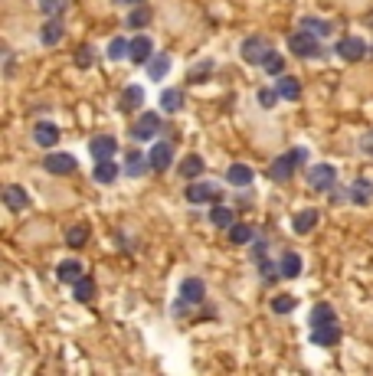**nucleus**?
<instances>
[{
	"label": "nucleus",
	"mask_w": 373,
	"mask_h": 376,
	"mask_svg": "<svg viewBox=\"0 0 373 376\" xmlns=\"http://www.w3.org/2000/svg\"><path fill=\"white\" fill-rule=\"evenodd\" d=\"M308 154L305 148H295V150H288V154H282V157L272 160V167H268V177L278 180V183H285V180H292V174H295L298 164H305Z\"/></svg>",
	"instance_id": "1"
},
{
	"label": "nucleus",
	"mask_w": 373,
	"mask_h": 376,
	"mask_svg": "<svg viewBox=\"0 0 373 376\" xmlns=\"http://www.w3.org/2000/svg\"><path fill=\"white\" fill-rule=\"evenodd\" d=\"M334 53L344 63H360V59L367 56V43L360 37H341L337 39V46H334Z\"/></svg>",
	"instance_id": "2"
},
{
	"label": "nucleus",
	"mask_w": 373,
	"mask_h": 376,
	"mask_svg": "<svg viewBox=\"0 0 373 376\" xmlns=\"http://www.w3.org/2000/svg\"><path fill=\"white\" fill-rule=\"evenodd\" d=\"M288 49H292V53H295V56H318V37L315 33H308V30H298V33H292V37H288Z\"/></svg>",
	"instance_id": "3"
},
{
	"label": "nucleus",
	"mask_w": 373,
	"mask_h": 376,
	"mask_svg": "<svg viewBox=\"0 0 373 376\" xmlns=\"http://www.w3.org/2000/svg\"><path fill=\"white\" fill-rule=\"evenodd\" d=\"M157 128H161V115L157 112L141 115V118L131 124V138L134 141H151L154 134H157Z\"/></svg>",
	"instance_id": "4"
},
{
	"label": "nucleus",
	"mask_w": 373,
	"mask_h": 376,
	"mask_svg": "<svg viewBox=\"0 0 373 376\" xmlns=\"http://www.w3.org/2000/svg\"><path fill=\"white\" fill-rule=\"evenodd\" d=\"M311 344H318V347H334V344H341V324H318V328H311Z\"/></svg>",
	"instance_id": "5"
},
{
	"label": "nucleus",
	"mask_w": 373,
	"mask_h": 376,
	"mask_svg": "<svg viewBox=\"0 0 373 376\" xmlns=\"http://www.w3.org/2000/svg\"><path fill=\"white\" fill-rule=\"evenodd\" d=\"M151 56H154L151 37H131V46H128V59H131V66H144V63H151Z\"/></svg>",
	"instance_id": "6"
},
{
	"label": "nucleus",
	"mask_w": 373,
	"mask_h": 376,
	"mask_svg": "<svg viewBox=\"0 0 373 376\" xmlns=\"http://www.w3.org/2000/svg\"><path fill=\"white\" fill-rule=\"evenodd\" d=\"M183 197L187 203H213V200H220V187L216 183H190V187L183 190Z\"/></svg>",
	"instance_id": "7"
},
{
	"label": "nucleus",
	"mask_w": 373,
	"mask_h": 376,
	"mask_svg": "<svg viewBox=\"0 0 373 376\" xmlns=\"http://www.w3.org/2000/svg\"><path fill=\"white\" fill-rule=\"evenodd\" d=\"M337 180V170L331 164H315V167L308 170V183L315 190H331Z\"/></svg>",
	"instance_id": "8"
},
{
	"label": "nucleus",
	"mask_w": 373,
	"mask_h": 376,
	"mask_svg": "<svg viewBox=\"0 0 373 376\" xmlns=\"http://www.w3.org/2000/svg\"><path fill=\"white\" fill-rule=\"evenodd\" d=\"M268 53H272V49H268V43L262 37H249L246 43H242V59L252 63V66H262V59H266Z\"/></svg>",
	"instance_id": "9"
},
{
	"label": "nucleus",
	"mask_w": 373,
	"mask_h": 376,
	"mask_svg": "<svg viewBox=\"0 0 373 376\" xmlns=\"http://www.w3.org/2000/svg\"><path fill=\"white\" fill-rule=\"evenodd\" d=\"M148 160H151V170L161 174V170H167L174 164V148L167 141H157L151 150H148Z\"/></svg>",
	"instance_id": "10"
},
{
	"label": "nucleus",
	"mask_w": 373,
	"mask_h": 376,
	"mask_svg": "<svg viewBox=\"0 0 373 376\" xmlns=\"http://www.w3.org/2000/svg\"><path fill=\"white\" fill-rule=\"evenodd\" d=\"M43 167H46L49 174H56V177H66V174H72V170H76V157L59 150V154H49V157L43 160Z\"/></svg>",
	"instance_id": "11"
},
{
	"label": "nucleus",
	"mask_w": 373,
	"mask_h": 376,
	"mask_svg": "<svg viewBox=\"0 0 373 376\" xmlns=\"http://www.w3.org/2000/svg\"><path fill=\"white\" fill-rule=\"evenodd\" d=\"M89 150H92V157H96V160H108V157H115L118 141L112 138V134H98V138H92V141H89Z\"/></svg>",
	"instance_id": "12"
},
{
	"label": "nucleus",
	"mask_w": 373,
	"mask_h": 376,
	"mask_svg": "<svg viewBox=\"0 0 373 376\" xmlns=\"http://www.w3.org/2000/svg\"><path fill=\"white\" fill-rule=\"evenodd\" d=\"M207 298V285L200 278H183L181 282V301L183 304H200Z\"/></svg>",
	"instance_id": "13"
},
{
	"label": "nucleus",
	"mask_w": 373,
	"mask_h": 376,
	"mask_svg": "<svg viewBox=\"0 0 373 376\" xmlns=\"http://www.w3.org/2000/svg\"><path fill=\"white\" fill-rule=\"evenodd\" d=\"M82 275H86V268H82V262H79V259H63V262L56 265V278H59V282L76 285Z\"/></svg>",
	"instance_id": "14"
},
{
	"label": "nucleus",
	"mask_w": 373,
	"mask_h": 376,
	"mask_svg": "<svg viewBox=\"0 0 373 376\" xmlns=\"http://www.w3.org/2000/svg\"><path fill=\"white\" fill-rule=\"evenodd\" d=\"M318 219H321V213L308 207V209H301V213H295V219H292V229H295L298 235H308V233H315Z\"/></svg>",
	"instance_id": "15"
},
{
	"label": "nucleus",
	"mask_w": 373,
	"mask_h": 376,
	"mask_svg": "<svg viewBox=\"0 0 373 376\" xmlns=\"http://www.w3.org/2000/svg\"><path fill=\"white\" fill-rule=\"evenodd\" d=\"M347 190H351V203H357V207H367L373 200V180H367V177H357Z\"/></svg>",
	"instance_id": "16"
},
{
	"label": "nucleus",
	"mask_w": 373,
	"mask_h": 376,
	"mask_svg": "<svg viewBox=\"0 0 373 376\" xmlns=\"http://www.w3.org/2000/svg\"><path fill=\"white\" fill-rule=\"evenodd\" d=\"M33 141L39 144V148H56L59 141V128L53 122H39L37 128H33Z\"/></svg>",
	"instance_id": "17"
},
{
	"label": "nucleus",
	"mask_w": 373,
	"mask_h": 376,
	"mask_svg": "<svg viewBox=\"0 0 373 376\" xmlns=\"http://www.w3.org/2000/svg\"><path fill=\"white\" fill-rule=\"evenodd\" d=\"M278 95L285 98V102H298L301 98V82H298L295 75H278Z\"/></svg>",
	"instance_id": "18"
},
{
	"label": "nucleus",
	"mask_w": 373,
	"mask_h": 376,
	"mask_svg": "<svg viewBox=\"0 0 373 376\" xmlns=\"http://www.w3.org/2000/svg\"><path fill=\"white\" fill-rule=\"evenodd\" d=\"M252 167L249 164H233L230 170H226V183H233V187H249L252 183Z\"/></svg>",
	"instance_id": "19"
},
{
	"label": "nucleus",
	"mask_w": 373,
	"mask_h": 376,
	"mask_svg": "<svg viewBox=\"0 0 373 376\" xmlns=\"http://www.w3.org/2000/svg\"><path fill=\"white\" fill-rule=\"evenodd\" d=\"M203 167H207V164H203L200 154H187V157L181 160V167H177V170H181L183 180H197L203 174Z\"/></svg>",
	"instance_id": "20"
},
{
	"label": "nucleus",
	"mask_w": 373,
	"mask_h": 376,
	"mask_svg": "<svg viewBox=\"0 0 373 376\" xmlns=\"http://www.w3.org/2000/svg\"><path fill=\"white\" fill-rule=\"evenodd\" d=\"M141 102H144V89L141 85H128L122 92V98H118V108H122V112H131V108H141Z\"/></svg>",
	"instance_id": "21"
},
{
	"label": "nucleus",
	"mask_w": 373,
	"mask_h": 376,
	"mask_svg": "<svg viewBox=\"0 0 373 376\" xmlns=\"http://www.w3.org/2000/svg\"><path fill=\"white\" fill-rule=\"evenodd\" d=\"M4 203H7V209H13V213H20V209L30 207V197L23 187H7L4 190Z\"/></svg>",
	"instance_id": "22"
},
{
	"label": "nucleus",
	"mask_w": 373,
	"mask_h": 376,
	"mask_svg": "<svg viewBox=\"0 0 373 376\" xmlns=\"http://www.w3.org/2000/svg\"><path fill=\"white\" fill-rule=\"evenodd\" d=\"M115 177H118L115 160H112V157H108V160H96V170H92V180H96V183H112Z\"/></svg>",
	"instance_id": "23"
},
{
	"label": "nucleus",
	"mask_w": 373,
	"mask_h": 376,
	"mask_svg": "<svg viewBox=\"0 0 373 376\" xmlns=\"http://www.w3.org/2000/svg\"><path fill=\"white\" fill-rule=\"evenodd\" d=\"M148 164H151V160L144 157V154L128 150V157H124V174H128V177H141L144 170H148Z\"/></svg>",
	"instance_id": "24"
},
{
	"label": "nucleus",
	"mask_w": 373,
	"mask_h": 376,
	"mask_svg": "<svg viewBox=\"0 0 373 376\" xmlns=\"http://www.w3.org/2000/svg\"><path fill=\"white\" fill-rule=\"evenodd\" d=\"M161 108L167 115L181 112V108H183V89H164V92H161Z\"/></svg>",
	"instance_id": "25"
},
{
	"label": "nucleus",
	"mask_w": 373,
	"mask_h": 376,
	"mask_svg": "<svg viewBox=\"0 0 373 376\" xmlns=\"http://www.w3.org/2000/svg\"><path fill=\"white\" fill-rule=\"evenodd\" d=\"M89 235H92V229H89V223L69 226V229H66V245H72V249H82V245L89 242Z\"/></svg>",
	"instance_id": "26"
},
{
	"label": "nucleus",
	"mask_w": 373,
	"mask_h": 376,
	"mask_svg": "<svg viewBox=\"0 0 373 376\" xmlns=\"http://www.w3.org/2000/svg\"><path fill=\"white\" fill-rule=\"evenodd\" d=\"M63 33H66L63 23H59V20H49L46 27L39 30V43H43V46H56L59 39H63Z\"/></svg>",
	"instance_id": "27"
},
{
	"label": "nucleus",
	"mask_w": 373,
	"mask_h": 376,
	"mask_svg": "<svg viewBox=\"0 0 373 376\" xmlns=\"http://www.w3.org/2000/svg\"><path fill=\"white\" fill-rule=\"evenodd\" d=\"M278 268H282V278H298V275H301V255L285 252L282 262H278Z\"/></svg>",
	"instance_id": "28"
},
{
	"label": "nucleus",
	"mask_w": 373,
	"mask_h": 376,
	"mask_svg": "<svg viewBox=\"0 0 373 376\" xmlns=\"http://www.w3.org/2000/svg\"><path fill=\"white\" fill-rule=\"evenodd\" d=\"M167 72H171V56H167V53H161V56H151V63H148V75H151L154 82H157V79H164Z\"/></svg>",
	"instance_id": "29"
},
{
	"label": "nucleus",
	"mask_w": 373,
	"mask_h": 376,
	"mask_svg": "<svg viewBox=\"0 0 373 376\" xmlns=\"http://www.w3.org/2000/svg\"><path fill=\"white\" fill-rule=\"evenodd\" d=\"M252 239H256L252 226H246V223H233V226H230V242H233V245H249Z\"/></svg>",
	"instance_id": "30"
},
{
	"label": "nucleus",
	"mask_w": 373,
	"mask_h": 376,
	"mask_svg": "<svg viewBox=\"0 0 373 376\" xmlns=\"http://www.w3.org/2000/svg\"><path fill=\"white\" fill-rule=\"evenodd\" d=\"M233 219H236V213H233L230 207H213L210 209V223L216 226V229H230Z\"/></svg>",
	"instance_id": "31"
},
{
	"label": "nucleus",
	"mask_w": 373,
	"mask_h": 376,
	"mask_svg": "<svg viewBox=\"0 0 373 376\" xmlns=\"http://www.w3.org/2000/svg\"><path fill=\"white\" fill-rule=\"evenodd\" d=\"M301 30H308V33H315V37L321 39V37H331V30H334V27H331V23H327V20H318V17H305V20H301Z\"/></svg>",
	"instance_id": "32"
},
{
	"label": "nucleus",
	"mask_w": 373,
	"mask_h": 376,
	"mask_svg": "<svg viewBox=\"0 0 373 376\" xmlns=\"http://www.w3.org/2000/svg\"><path fill=\"white\" fill-rule=\"evenodd\" d=\"M72 294H76V301H92L96 298V282H92L89 275H82V278L72 285Z\"/></svg>",
	"instance_id": "33"
},
{
	"label": "nucleus",
	"mask_w": 373,
	"mask_h": 376,
	"mask_svg": "<svg viewBox=\"0 0 373 376\" xmlns=\"http://www.w3.org/2000/svg\"><path fill=\"white\" fill-rule=\"evenodd\" d=\"M151 20H154L151 7H141V4H138V10H131V13H128V27H131V30H141V27H148Z\"/></svg>",
	"instance_id": "34"
},
{
	"label": "nucleus",
	"mask_w": 373,
	"mask_h": 376,
	"mask_svg": "<svg viewBox=\"0 0 373 376\" xmlns=\"http://www.w3.org/2000/svg\"><path fill=\"white\" fill-rule=\"evenodd\" d=\"M334 308L331 304H315V311H311V328H318V324H334Z\"/></svg>",
	"instance_id": "35"
},
{
	"label": "nucleus",
	"mask_w": 373,
	"mask_h": 376,
	"mask_svg": "<svg viewBox=\"0 0 373 376\" xmlns=\"http://www.w3.org/2000/svg\"><path fill=\"white\" fill-rule=\"evenodd\" d=\"M295 308H298L295 294H275V298H272V311H275V314H292Z\"/></svg>",
	"instance_id": "36"
},
{
	"label": "nucleus",
	"mask_w": 373,
	"mask_h": 376,
	"mask_svg": "<svg viewBox=\"0 0 373 376\" xmlns=\"http://www.w3.org/2000/svg\"><path fill=\"white\" fill-rule=\"evenodd\" d=\"M262 69H266L268 75H285V59H282V53H268V56L262 59Z\"/></svg>",
	"instance_id": "37"
},
{
	"label": "nucleus",
	"mask_w": 373,
	"mask_h": 376,
	"mask_svg": "<svg viewBox=\"0 0 373 376\" xmlns=\"http://www.w3.org/2000/svg\"><path fill=\"white\" fill-rule=\"evenodd\" d=\"M128 46H131V39H112V46H108V59H124L128 56Z\"/></svg>",
	"instance_id": "38"
},
{
	"label": "nucleus",
	"mask_w": 373,
	"mask_h": 376,
	"mask_svg": "<svg viewBox=\"0 0 373 376\" xmlns=\"http://www.w3.org/2000/svg\"><path fill=\"white\" fill-rule=\"evenodd\" d=\"M259 275H262V282H275V278H282V268L262 259V262H259Z\"/></svg>",
	"instance_id": "39"
},
{
	"label": "nucleus",
	"mask_w": 373,
	"mask_h": 376,
	"mask_svg": "<svg viewBox=\"0 0 373 376\" xmlns=\"http://www.w3.org/2000/svg\"><path fill=\"white\" fill-rule=\"evenodd\" d=\"M92 63H96V49H92V46L76 49V66H79V69H89Z\"/></svg>",
	"instance_id": "40"
},
{
	"label": "nucleus",
	"mask_w": 373,
	"mask_h": 376,
	"mask_svg": "<svg viewBox=\"0 0 373 376\" xmlns=\"http://www.w3.org/2000/svg\"><path fill=\"white\" fill-rule=\"evenodd\" d=\"M210 72H213V59H200V66L190 69V82H200V79H207Z\"/></svg>",
	"instance_id": "41"
},
{
	"label": "nucleus",
	"mask_w": 373,
	"mask_h": 376,
	"mask_svg": "<svg viewBox=\"0 0 373 376\" xmlns=\"http://www.w3.org/2000/svg\"><path fill=\"white\" fill-rule=\"evenodd\" d=\"M39 10H43V13H49V17H56V13H63V10H66V0H39Z\"/></svg>",
	"instance_id": "42"
},
{
	"label": "nucleus",
	"mask_w": 373,
	"mask_h": 376,
	"mask_svg": "<svg viewBox=\"0 0 373 376\" xmlns=\"http://www.w3.org/2000/svg\"><path fill=\"white\" fill-rule=\"evenodd\" d=\"M256 98H259V105H262V108H272V105H275L282 95H278V89H262Z\"/></svg>",
	"instance_id": "43"
},
{
	"label": "nucleus",
	"mask_w": 373,
	"mask_h": 376,
	"mask_svg": "<svg viewBox=\"0 0 373 376\" xmlns=\"http://www.w3.org/2000/svg\"><path fill=\"white\" fill-rule=\"evenodd\" d=\"M266 249H268L266 242H252V259H256V262H262V259H266Z\"/></svg>",
	"instance_id": "44"
},
{
	"label": "nucleus",
	"mask_w": 373,
	"mask_h": 376,
	"mask_svg": "<svg viewBox=\"0 0 373 376\" xmlns=\"http://www.w3.org/2000/svg\"><path fill=\"white\" fill-rule=\"evenodd\" d=\"M360 148H364V154H373V134H367L364 141H360Z\"/></svg>",
	"instance_id": "45"
},
{
	"label": "nucleus",
	"mask_w": 373,
	"mask_h": 376,
	"mask_svg": "<svg viewBox=\"0 0 373 376\" xmlns=\"http://www.w3.org/2000/svg\"><path fill=\"white\" fill-rule=\"evenodd\" d=\"M122 4H144V0H122Z\"/></svg>",
	"instance_id": "46"
}]
</instances>
